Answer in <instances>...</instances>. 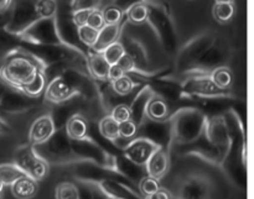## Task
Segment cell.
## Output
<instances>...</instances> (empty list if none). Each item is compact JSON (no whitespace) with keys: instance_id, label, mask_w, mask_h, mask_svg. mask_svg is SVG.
I'll return each instance as SVG.
<instances>
[{"instance_id":"cell-1","label":"cell","mask_w":254,"mask_h":199,"mask_svg":"<svg viewBox=\"0 0 254 199\" xmlns=\"http://www.w3.org/2000/svg\"><path fill=\"white\" fill-rule=\"evenodd\" d=\"M171 148L184 146L197 140L205 131L207 115L197 106L188 105L170 113Z\"/></svg>"},{"instance_id":"cell-2","label":"cell","mask_w":254,"mask_h":199,"mask_svg":"<svg viewBox=\"0 0 254 199\" xmlns=\"http://www.w3.org/2000/svg\"><path fill=\"white\" fill-rule=\"evenodd\" d=\"M40 64L27 52L17 47L6 53L0 66V78L11 88L20 89L35 76Z\"/></svg>"},{"instance_id":"cell-3","label":"cell","mask_w":254,"mask_h":199,"mask_svg":"<svg viewBox=\"0 0 254 199\" xmlns=\"http://www.w3.org/2000/svg\"><path fill=\"white\" fill-rule=\"evenodd\" d=\"M144 2L148 6L146 22H149L155 31L163 50L169 56L176 54L179 50V37L170 10L164 1L159 0H144Z\"/></svg>"},{"instance_id":"cell-4","label":"cell","mask_w":254,"mask_h":199,"mask_svg":"<svg viewBox=\"0 0 254 199\" xmlns=\"http://www.w3.org/2000/svg\"><path fill=\"white\" fill-rule=\"evenodd\" d=\"M35 150L49 165L62 166L78 162L64 128L57 129L46 143L35 146Z\"/></svg>"},{"instance_id":"cell-5","label":"cell","mask_w":254,"mask_h":199,"mask_svg":"<svg viewBox=\"0 0 254 199\" xmlns=\"http://www.w3.org/2000/svg\"><path fill=\"white\" fill-rule=\"evenodd\" d=\"M217 39L215 34L212 32H202L197 35L186 45H184L180 50L176 52L175 58V72L180 76H184L188 73L195 62L201 57V54L212 45V42Z\"/></svg>"},{"instance_id":"cell-6","label":"cell","mask_w":254,"mask_h":199,"mask_svg":"<svg viewBox=\"0 0 254 199\" xmlns=\"http://www.w3.org/2000/svg\"><path fill=\"white\" fill-rule=\"evenodd\" d=\"M14 163L35 181H41L49 175L50 165L36 152L32 144H22L15 150Z\"/></svg>"},{"instance_id":"cell-7","label":"cell","mask_w":254,"mask_h":199,"mask_svg":"<svg viewBox=\"0 0 254 199\" xmlns=\"http://www.w3.org/2000/svg\"><path fill=\"white\" fill-rule=\"evenodd\" d=\"M17 37L20 42H25V44L64 45L57 31L56 16L49 17V19H37Z\"/></svg>"},{"instance_id":"cell-8","label":"cell","mask_w":254,"mask_h":199,"mask_svg":"<svg viewBox=\"0 0 254 199\" xmlns=\"http://www.w3.org/2000/svg\"><path fill=\"white\" fill-rule=\"evenodd\" d=\"M180 84L186 96L190 97L192 100L230 94L228 91L218 89L211 79L210 74H185V78L180 82Z\"/></svg>"},{"instance_id":"cell-9","label":"cell","mask_w":254,"mask_h":199,"mask_svg":"<svg viewBox=\"0 0 254 199\" xmlns=\"http://www.w3.org/2000/svg\"><path fill=\"white\" fill-rule=\"evenodd\" d=\"M212 182L202 173H191L180 181L175 199H211Z\"/></svg>"},{"instance_id":"cell-10","label":"cell","mask_w":254,"mask_h":199,"mask_svg":"<svg viewBox=\"0 0 254 199\" xmlns=\"http://www.w3.org/2000/svg\"><path fill=\"white\" fill-rule=\"evenodd\" d=\"M228 58L227 47L221 40L216 39L210 47L201 54L192 68L185 74H210L217 67L225 66ZM184 74V76H185Z\"/></svg>"},{"instance_id":"cell-11","label":"cell","mask_w":254,"mask_h":199,"mask_svg":"<svg viewBox=\"0 0 254 199\" xmlns=\"http://www.w3.org/2000/svg\"><path fill=\"white\" fill-rule=\"evenodd\" d=\"M138 138H144L146 140L155 144L158 148L171 149V128L170 119H166L163 121L150 120L148 118H144L140 125L138 126L136 135Z\"/></svg>"},{"instance_id":"cell-12","label":"cell","mask_w":254,"mask_h":199,"mask_svg":"<svg viewBox=\"0 0 254 199\" xmlns=\"http://www.w3.org/2000/svg\"><path fill=\"white\" fill-rule=\"evenodd\" d=\"M37 19L39 16L35 11V2H31L30 0H22L15 5L4 29L10 34L19 36L25 29H27Z\"/></svg>"},{"instance_id":"cell-13","label":"cell","mask_w":254,"mask_h":199,"mask_svg":"<svg viewBox=\"0 0 254 199\" xmlns=\"http://www.w3.org/2000/svg\"><path fill=\"white\" fill-rule=\"evenodd\" d=\"M121 42L123 45L124 50H126V53H128L131 57V59L134 61V64H135V71L131 72V73L140 74V76H149V74L154 73V71H151L149 68L150 61H149V56L146 53V50L144 47V45L139 40L128 36V35L122 36L121 34Z\"/></svg>"},{"instance_id":"cell-14","label":"cell","mask_w":254,"mask_h":199,"mask_svg":"<svg viewBox=\"0 0 254 199\" xmlns=\"http://www.w3.org/2000/svg\"><path fill=\"white\" fill-rule=\"evenodd\" d=\"M97 190L109 199H144L143 196L134 190L133 186L126 185L113 178H102L91 182Z\"/></svg>"},{"instance_id":"cell-15","label":"cell","mask_w":254,"mask_h":199,"mask_svg":"<svg viewBox=\"0 0 254 199\" xmlns=\"http://www.w3.org/2000/svg\"><path fill=\"white\" fill-rule=\"evenodd\" d=\"M37 99L29 98L22 92L7 87L6 91L0 97V110L10 114H20L27 111L36 105Z\"/></svg>"},{"instance_id":"cell-16","label":"cell","mask_w":254,"mask_h":199,"mask_svg":"<svg viewBox=\"0 0 254 199\" xmlns=\"http://www.w3.org/2000/svg\"><path fill=\"white\" fill-rule=\"evenodd\" d=\"M156 149H158V146L151 141L135 136L123 146L122 152L128 160H130L135 165L145 166V163L148 162V160Z\"/></svg>"},{"instance_id":"cell-17","label":"cell","mask_w":254,"mask_h":199,"mask_svg":"<svg viewBox=\"0 0 254 199\" xmlns=\"http://www.w3.org/2000/svg\"><path fill=\"white\" fill-rule=\"evenodd\" d=\"M83 104H86V100L79 96L72 97V98L62 101V103L54 104V109L50 113V116H51L52 121H54L56 130L57 129L64 128L68 119L73 116L74 114L81 113L79 110H81Z\"/></svg>"},{"instance_id":"cell-18","label":"cell","mask_w":254,"mask_h":199,"mask_svg":"<svg viewBox=\"0 0 254 199\" xmlns=\"http://www.w3.org/2000/svg\"><path fill=\"white\" fill-rule=\"evenodd\" d=\"M74 96H78V94L61 76L55 77L51 81L47 82L46 89L44 92L45 100L51 104L62 103Z\"/></svg>"},{"instance_id":"cell-19","label":"cell","mask_w":254,"mask_h":199,"mask_svg":"<svg viewBox=\"0 0 254 199\" xmlns=\"http://www.w3.org/2000/svg\"><path fill=\"white\" fill-rule=\"evenodd\" d=\"M146 175L160 181L165 177L170 168V151L168 149L158 148L145 163Z\"/></svg>"},{"instance_id":"cell-20","label":"cell","mask_w":254,"mask_h":199,"mask_svg":"<svg viewBox=\"0 0 254 199\" xmlns=\"http://www.w3.org/2000/svg\"><path fill=\"white\" fill-rule=\"evenodd\" d=\"M55 131H56V128H55V124L50 114L39 116L30 128L29 143L34 146L41 145L54 135Z\"/></svg>"},{"instance_id":"cell-21","label":"cell","mask_w":254,"mask_h":199,"mask_svg":"<svg viewBox=\"0 0 254 199\" xmlns=\"http://www.w3.org/2000/svg\"><path fill=\"white\" fill-rule=\"evenodd\" d=\"M153 96L154 93L145 84H140L139 89L134 94L133 99H131L130 104H129V108H130L131 114L130 120H133L136 124V126L140 125L141 121L145 118V106L148 104L149 99Z\"/></svg>"},{"instance_id":"cell-22","label":"cell","mask_w":254,"mask_h":199,"mask_svg":"<svg viewBox=\"0 0 254 199\" xmlns=\"http://www.w3.org/2000/svg\"><path fill=\"white\" fill-rule=\"evenodd\" d=\"M111 64L106 61L104 56L89 49L86 56L87 73L97 82L108 81V72Z\"/></svg>"},{"instance_id":"cell-23","label":"cell","mask_w":254,"mask_h":199,"mask_svg":"<svg viewBox=\"0 0 254 199\" xmlns=\"http://www.w3.org/2000/svg\"><path fill=\"white\" fill-rule=\"evenodd\" d=\"M122 34V24H112V25H104L101 30L98 31V37L97 41L94 42L93 46L91 47L92 51L102 53L109 45L113 42L118 41L121 39Z\"/></svg>"},{"instance_id":"cell-24","label":"cell","mask_w":254,"mask_h":199,"mask_svg":"<svg viewBox=\"0 0 254 199\" xmlns=\"http://www.w3.org/2000/svg\"><path fill=\"white\" fill-rule=\"evenodd\" d=\"M67 136L71 140H82V139L88 136L89 131V121L82 113L74 114L73 116L68 119V121L64 125Z\"/></svg>"},{"instance_id":"cell-25","label":"cell","mask_w":254,"mask_h":199,"mask_svg":"<svg viewBox=\"0 0 254 199\" xmlns=\"http://www.w3.org/2000/svg\"><path fill=\"white\" fill-rule=\"evenodd\" d=\"M10 187H11L12 196L17 199H31L36 196L37 191H39L37 181L32 180L26 175L17 178Z\"/></svg>"},{"instance_id":"cell-26","label":"cell","mask_w":254,"mask_h":199,"mask_svg":"<svg viewBox=\"0 0 254 199\" xmlns=\"http://www.w3.org/2000/svg\"><path fill=\"white\" fill-rule=\"evenodd\" d=\"M170 116V106L160 97L153 96L145 106V118L155 121H163Z\"/></svg>"},{"instance_id":"cell-27","label":"cell","mask_w":254,"mask_h":199,"mask_svg":"<svg viewBox=\"0 0 254 199\" xmlns=\"http://www.w3.org/2000/svg\"><path fill=\"white\" fill-rule=\"evenodd\" d=\"M47 86V79L45 76L44 71L39 69V71L35 73V76L20 89V92L27 96L29 98L32 99H39L40 97L44 96V92L46 89Z\"/></svg>"},{"instance_id":"cell-28","label":"cell","mask_w":254,"mask_h":199,"mask_svg":"<svg viewBox=\"0 0 254 199\" xmlns=\"http://www.w3.org/2000/svg\"><path fill=\"white\" fill-rule=\"evenodd\" d=\"M138 84L133 81L130 76L124 74L121 78L116 79V81L111 82V88L114 93L122 98H129L135 93V88Z\"/></svg>"},{"instance_id":"cell-29","label":"cell","mask_w":254,"mask_h":199,"mask_svg":"<svg viewBox=\"0 0 254 199\" xmlns=\"http://www.w3.org/2000/svg\"><path fill=\"white\" fill-rule=\"evenodd\" d=\"M98 131L102 138L113 143L119 139V123L111 115H104L98 123Z\"/></svg>"},{"instance_id":"cell-30","label":"cell","mask_w":254,"mask_h":199,"mask_svg":"<svg viewBox=\"0 0 254 199\" xmlns=\"http://www.w3.org/2000/svg\"><path fill=\"white\" fill-rule=\"evenodd\" d=\"M211 79L218 89L228 91L233 84V73L227 66H221L210 73Z\"/></svg>"},{"instance_id":"cell-31","label":"cell","mask_w":254,"mask_h":199,"mask_svg":"<svg viewBox=\"0 0 254 199\" xmlns=\"http://www.w3.org/2000/svg\"><path fill=\"white\" fill-rule=\"evenodd\" d=\"M236 14L235 2H215L212 15L220 24H227L233 19Z\"/></svg>"},{"instance_id":"cell-32","label":"cell","mask_w":254,"mask_h":199,"mask_svg":"<svg viewBox=\"0 0 254 199\" xmlns=\"http://www.w3.org/2000/svg\"><path fill=\"white\" fill-rule=\"evenodd\" d=\"M25 173L15 163H1L0 165V181L4 186H11L17 178Z\"/></svg>"},{"instance_id":"cell-33","label":"cell","mask_w":254,"mask_h":199,"mask_svg":"<svg viewBox=\"0 0 254 199\" xmlns=\"http://www.w3.org/2000/svg\"><path fill=\"white\" fill-rule=\"evenodd\" d=\"M127 20L133 25H141L148 19V6L145 2H138L126 11Z\"/></svg>"},{"instance_id":"cell-34","label":"cell","mask_w":254,"mask_h":199,"mask_svg":"<svg viewBox=\"0 0 254 199\" xmlns=\"http://www.w3.org/2000/svg\"><path fill=\"white\" fill-rule=\"evenodd\" d=\"M35 11L39 19H49L55 17L59 12V5L56 0H36Z\"/></svg>"},{"instance_id":"cell-35","label":"cell","mask_w":254,"mask_h":199,"mask_svg":"<svg viewBox=\"0 0 254 199\" xmlns=\"http://www.w3.org/2000/svg\"><path fill=\"white\" fill-rule=\"evenodd\" d=\"M56 199H79V193L77 185L72 182L60 183L55 191Z\"/></svg>"},{"instance_id":"cell-36","label":"cell","mask_w":254,"mask_h":199,"mask_svg":"<svg viewBox=\"0 0 254 199\" xmlns=\"http://www.w3.org/2000/svg\"><path fill=\"white\" fill-rule=\"evenodd\" d=\"M124 53H126V50H124L123 45H122V42L119 41V40L113 42L112 45H109V46L102 52V54L104 56L106 61L108 62L111 66L112 64H117V62L121 59V57L123 56Z\"/></svg>"},{"instance_id":"cell-37","label":"cell","mask_w":254,"mask_h":199,"mask_svg":"<svg viewBox=\"0 0 254 199\" xmlns=\"http://www.w3.org/2000/svg\"><path fill=\"white\" fill-rule=\"evenodd\" d=\"M139 186V193H140L143 197H146L149 195H153L156 191H159L161 188L160 181L156 180V178L150 177V176H144L140 181L138 182Z\"/></svg>"},{"instance_id":"cell-38","label":"cell","mask_w":254,"mask_h":199,"mask_svg":"<svg viewBox=\"0 0 254 199\" xmlns=\"http://www.w3.org/2000/svg\"><path fill=\"white\" fill-rule=\"evenodd\" d=\"M78 32V39L82 44L86 47L91 49L94 45V42L97 41V37H98V30L93 29V27L88 26V25H83V26H79L77 29Z\"/></svg>"},{"instance_id":"cell-39","label":"cell","mask_w":254,"mask_h":199,"mask_svg":"<svg viewBox=\"0 0 254 199\" xmlns=\"http://www.w3.org/2000/svg\"><path fill=\"white\" fill-rule=\"evenodd\" d=\"M123 14L119 7H117L116 5H109L106 9L102 11V15H103L104 24L106 25H112V24H119L123 19Z\"/></svg>"},{"instance_id":"cell-40","label":"cell","mask_w":254,"mask_h":199,"mask_svg":"<svg viewBox=\"0 0 254 199\" xmlns=\"http://www.w3.org/2000/svg\"><path fill=\"white\" fill-rule=\"evenodd\" d=\"M109 115L117 121V123H123V121L130 120V108H129V104L127 103H119L114 106L111 110Z\"/></svg>"},{"instance_id":"cell-41","label":"cell","mask_w":254,"mask_h":199,"mask_svg":"<svg viewBox=\"0 0 254 199\" xmlns=\"http://www.w3.org/2000/svg\"><path fill=\"white\" fill-rule=\"evenodd\" d=\"M138 126L133 120H127L123 123H119V138L123 140H131L135 138Z\"/></svg>"},{"instance_id":"cell-42","label":"cell","mask_w":254,"mask_h":199,"mask_svg":"<svg viewBox=\"0 0 254 199\" xmlns=\"http://www.w3.org/2000/svg\"><path fill=\"white\" fill-rule=\"evenodd\" d=\"M102 0H72L71 1V11L77 10H94L98 9Z\"/></svg>"},{"instance_id":"cell-43","label":"cell","mask_w":254,"mask_h":199,"mask_svg":"<svg viewBox=\"0 0 254 199\" xmlns=\"http://www.w3.org/2000/svg\"><path fill=\"white\" fill-rule=\"evenodd\" d=\"M88 26L93 27L96 30H101L102 27L104 26V20H103V15H102V11L99 9H94L91 10L88 15V19H87V24Z\"/></svg>"},{"instance_id":"cell-44","label":"cell","mask_w":254,"mask_h":199,"mask_svg":"<svg viewBox=\"0 0 254 199\" xmlns=\"http://www.w3.org/2000/svg\"><path fill=\"white\" fill-rule=\"evenodd\" d=\"M117 64H118V66L123 69L124 73L127 74L135 71V64H134V61L131 59V57L129 56L128 53H124L123 56L121 57V59L117 62Z\"/></svg>"},{"instance_id":"cell-45","label":"cell","mask_w":254,"mask_h":199,"mask_svg":"<svg viewBox=\"0 0 254 199\" xmlns=\"http://www.w3.org/2000/svg\"><path fill=\"white\" fill-rule=\"evenodd\" d=\"M89 12H91V10H77V11H71V16H72V21H73V24L76 25L77 27L86 25Z\"/></svg>"},{"instance_id":"cell-46","label":"cell","mask_w":254,"mask_h":199,"mask_svg":"<svg viewBox=\"0 0 254 199\" xmlns=\"http://www.w3.org/2000/svg\"><path fill=\"white\" fill-rule=\"evenodd\" d=\"M138 2H144V0H114L113 5H116V6L119 7L122 11L126 12L129 7L138 4Z\"/></svg>"},{"instance_id":"cell-47","label":"cell","mask_w":254,"mask_h":199,"mask_svg":"<svg viewBox=\"0 0 254 199\" xmlns=\"http://www.w3.org/2000/svg\"><path fill=\"white\" fill-rule=\"evenodd\" d=\"M124 72L123 69L121 68V67L118 66V64H112L111 67H109V72H108V81L109 82H113L116 81V79L121 78L122 76H124Z\"/></svg>"},{"instance_id":"cell-48","label":"cell","mask_w":254,"mask_h":199,"mask_svg":"<svg viewBox=\"0 0 254 199\" xmlns=\"http://www.w3.org/2000/svg\"><path fill=\"white\" fill-rule=\"evenodd\" d=\"M144 199H174V197L168 190H165V188H160V190L156 191V192L153 193V195H149L146 196V197H144Z\"/></svg>"},{"instance_id":"cell-49","label":"cell","mask_w":254,"mask_h":199,"mask_svg":"<svg viewBox=\"0 0 254 199\" xmlns=\"http://www.w3.org/2000/svg\"><path fill=\"white\" fill-rule=\"evenodd\" d=\"M12 0H0V14H4L11 7Z\"/></svg>"},{"instance_id":"cell-50","label":"cell","mask_w":254,"mask_h":199,"mask_svg":"<svg viewBox=\"0 0 254 199\" xmlns=\"http://www.w3.org/2000/svg\"><path fill=\"white\" fill-rule=\"evenodd\" d=\"M10 130H11V129H10L9 124H7L6 121L0 116V135H4V134L10 133Z\"/></svg>"},{"instance_id":"cell-51","label":"cell","mask_w":254,"mask_h":199,"mask_svg":"<svg viewBox=\"0 0 254 199\" xmlns=\"http://www.w3.org/2000/svg\"><path fill=\"white\" fill-rule=\"evenodd\" d=\"M7 87H9V86H7V84L5 83V82L2 81L1 78H0V97H1L2 94H4V92L6 91V88H7Z\"/></svg>"},{"instance_id":"cell-52","label":"cell","mask_w":254,"mask_h":199,"mask_svg":"<svg viewBox=\"0 0 254 199\" xmlns=\"http://www.w3.org/2000/svg\"><path fill=\"white\" fill-rule=\"evenodd\" d=\"M215 2H235V0H215Z\"/></svg>"},{"instance_id":"cell-53","label":"cell","mask_w":254,"mask_h":199,"mask_svg":"<svg viewBox=\"0 0 254 199\" xmlns=\"http://www.w3.org/2000/svg\"><path fill=\"white\" fill-rule=\"evenodd\" d=\"M4 187H5V186L2 185V182L0 181V193H2V190H4Z\"/></svg>"},{"instance_id":"cell-54","label":"cell","mask_w":254,"mask_h":199,"mask_svg":"<svg viewBox=\"0 0 254 199\" xmlns=\"http://www.w3.org/2000/svg\"><path fill=\"white\" fill-rule=\"evenodd\" d=\"M2 198V193H0V199H1Z\"/></svg>"},{"instance_id":"cell-55","label":"cell","mask_w":254,"mask_h":199,"mask_svg":"<svg viewBox=\"0 0 254 199\" xmlns=\"http://www.w3.org/2000/svg\"><path fill=\"white\" fill-rule=\"evenodd\" d=\"M159 1H164V0H159Z\"/></svg>"}]
</instances>
